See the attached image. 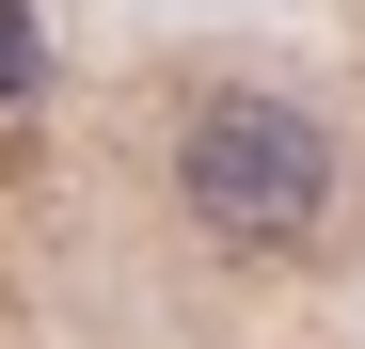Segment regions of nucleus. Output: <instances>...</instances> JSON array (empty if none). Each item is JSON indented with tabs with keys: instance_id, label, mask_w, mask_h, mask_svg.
Listing matches in <instances>:
<instances>
[{
	"instance_id": "2",
	"label": "nucleus",
	"mask_w": 365,
	"mask_h": 349,
	"mask_svg": "<svg viewBox=\"0 0 365 349\" xmlns=\"http://www.w3.org/2000/svg\"><path fill=\"white\" fill-rule=\"evenodd\" d=\"M16 80H32V32H16V16H0V95H16Z\"/></svg>"
},
{
	"instance_id": "1",
	"label": "nucleus",
	"mask_w": 365,
	"mask_h": 349,
	"mask_svg": "<svg viewBox=\"0 0 365 349\" xmlns=\"http://www.w3.org/2000/svg\"><path fill=\"white\" fill-rule=\"evenodd\" d=\"M175 207L207 222L222 254H302L334 222V127L302 95H191V127H175Z\"/></svg>"
}]
</instances>
